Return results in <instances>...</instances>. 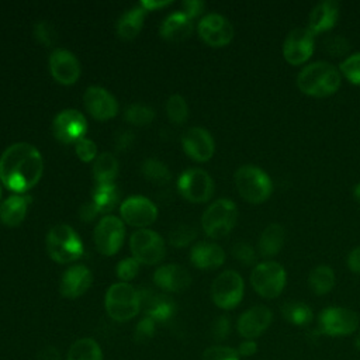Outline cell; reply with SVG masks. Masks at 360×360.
I'll return each mask as SVG.
<instances>
[{"mask_svg": "<svg viewBox=\"0 0 360 360\" xmlns=\"http://www.w3.org/2000/svg\"><path fill=\"white\" fill-rule=\"evenodd\" d=\"M346 264L352 273L360 274V246H356L349 252L346 257Z\"/></svg>", "mask_w": 360, "mask_h": 360, "instance_id": "f907efd6", "label": "cell"}, {"mask_svg": "<svg viewBox=\"0 0 360 360\" xmlns=\"http://www.w3.org/2000/svg\"><path fill=\"white\" fill-rule=\"evenodd\" d=\"M49 72L52 77L65 86L73 84L80 76V65L76 56L66 49H55L49 55Z\"/></svg>", "mask_w": 360, "mask_h": 360, "instance_id": "d6986e66", "label": "cell"}, {"mask_svg": "<svg viewBox=\"0 0 360 360\" xmlns=\"http://www.w3.org/2000/svg\"><path fill=\"white\" fill-rule=\"evenodd\" d=\"M125 236L124 222L114 215L103 217L94 228V243L104 256L115 255L122 246Z\"/></svg>", "mask_w": 360, "mask_h": 360, "instance_id": "7c38bea8", "label": "cell"}, {"mask_svg": "<svg viewBox=\"0 0 360 360\" xmlns=\"http://www.w3.org/2000/svg\"><path fill=\"white\" fill-rule=\"evenodd\" d=\"M273 322V312L266 305H253L243 311L236 321V330L243 339L256 340Z\"/></svg>", "mask_w": 360, "mask_h": 360, "instance_id": "2e32d148", "label": "cell"}, {"mask_svg": "<svg viewBox=\"0 0 360 360\" xmlns=\"http://www.w3.org/2000/svg\"><path fill=\"white\" fill-rule=\"evenodd\" d=\"M46 252L56 263H69L83 256L84 248L77 232L68 224H58L46 235Z\"/></svg>", "mask_w": 360, "mask_h": 360, "instance_id": "277c9868", "label": "cell"}, {"mask_svg": "<svg viewBox=\"0 0 360 360\" xmlns=\"http://www.w3.org/2000/svg\"><path fill=\"white\" fill-rule=\"evenodd\" d=\"M353 198L360 204V183L353 187Z\"/></svg>", "mask_w": 360, "mask_h": 360, "instance_id": "9f6ffc18", "label": "cell"}, {"mask_svg": "<svg viewBox=\"0 0 360 360\" xmlns=\"http://www.w3.org/2000/svg\"><path fill=\"white\" fill-rule=\"evenodd\" d=\"M31 198L24 194H13L0 204V222L7 226H18L25 215Z\"/></svg>", "mask_w": 360, "mask_h": 360, "instance_id": "484cf974", "label": "cell"}, {"mask_svg": "<svg viewBox=\"0 0 360 360\" xmlns=\"http://www.w3.org/2000/svg\"><path fill=\"white\" fill-rule=\"evenodd\" d=\"M155 329H156V322L149 318V316H143L135 326V332H134V340L136 343H145L149 339L153 338L155 335Z\"/></svg>", "mask_w": 360, "mask_h": 360, "instance_id": "7bdbcfd3", "label": "cell"}, {"mask_svg": "<svg viewBox=\"0 0 360 360\" xmlns=\"http://www.w3.org/2000/svg\"><path fill=\"white\" fill-rule=\"evenodd\" d=\"M118 174V160L110 152H103L94 159L93 176L97 184H112Z\"/></svg>", "mask_w": 360, "mask_h": 360, "instance_id": "1f68e13d", "label": "cell"}, {"mask_svg": "<svg viewBox=\"0 0 360 360\" xmlns=\"http://www.w3.org/2000/svg\"><path fill=\"white\" fill-rule=\"evenodd\" d=\"M197 232L190 225H180L170 233V243L176 248L187 246L194 238Z\"/></svg>", "mask_w": 360, "mask_h": 360, "instance_id": "ee69618b", "label": "cell"}, {"mask_svg": "<svg viewBox=\"0 0 360 360\" xmlns=\"http://www.w3.org/2000/svg\"><path fill=\"white\" fill-rule=\"evenodd\" d=\"M139 271V262L134 257H125L117 264V276L122 283L132 280Z\"/></svg>", "mask_w": 360, "mask_h": 360, "instance_id": "f6af8a7d", "label": "cell"}, {"mask_svg": "<svg viewBox=\"0 0 360 360\" xmlns=\"http://www.w3.org/2000/svg\"><path fill=\"white\" fill-rule=\"evenodd\" d=\"M75 150L82 162H91L97 158V146L91 139L82 138L75 143Z\"/></svg>", "mask_w": 360, "mask_h": 360, "instance_id": "bcb514c9", "label": "cell"}, {"mask_svg": "<svg viewBox=\"0 0 360 360\" xmlns=\"http://www.w3.org/2000/svg\"><path fill=\"white\" fill-rule=\"evenodd\" d=\"M183 7H184V14L188 17V18H194L197 15H200L205 7V4L200 0H186L183 3Z\"/></svg>", "mask_w": 360, "mask_h": 360, "instance_id": "c3c4849f", "label": "cell"}, {"mask_svg": "<svg viewBox=\"0 0 360 360\" xmlns=\"http://www.w3.org/2000/svg\"><path fill=\"white\" fill-rule=\"evenodd\" d=\"M323 49L332 56V58H342L346 56L350 51V42L339 34L328 35L323 39Z\"/></svg>", "mask_w": 360, "mask_h": 360, "instance_id": "f35d334b", "label": "cell"}, {"mask_svg": "<svg viewBox=\"0 0 360 360\" xmlns=\"http://www.w3.org/2000/svg\"><path fill=\"white\" fill-rule=\"evenodd\" d=\"M259 346L256 343V340H252V339H243L239 346H238V354L240 357H252L253 354H256Z\"/></svg>", "mask_w": 360, "mask_h": 360, "instance_id": "681fc988", "label": "cell"}, {"mask_svg": "<svg viewBox=\"0 0 360 360\" xmlns=\"http://www.w3.org/2000/svg\"><path fill=\"white\" fill-rule=\"evenodd\" d=\"M245 294V283L235 270H225L215 277L211 285V298L221 309H233L238 307Z\"/></svg>", "mask_w": 360, "mask_h": 360, "instance_id": "9c48e42d", "label": "cell"}, {"mask_svg": "<svg viewBox=\"0 0 360 360\" xmlns=\"http://www.w3.org/2000/svg\"><path fill=\"white\" fill-rule=\"evenodd\" d=\"M129 248L132 257L143 264L159 263L166 253L163 238L152 229H139L131 235Z\"/></svg>", "mask_w": 360, "mask_h": 360, "instance_id": "30bf717a", "label": "cell"}, {"mask_svg": "<svg viewBox=\"0 0 360 360\" xmlns=\"http://www.w3.org/2000/svg\"><path fill=\"white\" fill-rule=\"evenodd\" d=\"M235 186L240 197L250 204H262L273 193L270 176L259 166L242 165L235 172Z\"/></svg>", "mask_w": 360, "mask_h": 360, "instance_id": "3957f363", "label": "cell"}, {"mask_svg": "<svg viewBox=\"0 0 360 360\" xmlns=\"http://www.w3.org/2000/svg\"><path fill=\"white\" fill-rule=\"evenodd\" d=\"M34 360H60V354L58 352L56 347L53 346H45L44 349H41L37 356L34 357Z\"/></svg>", "mask_w": 360, "mask_h": 360, "instance_id": "f5cc1de1", "label": "cell"}, {"mask_svg": "<svg viewBox=\"0 0 360 360\" xmlns=\"http://www.w3.org/2000/svg\"><path fill=\"white\" fill-rule=\"evenodd\" d=\"M97 215H98V211L96 210V207L93 205V202H89V204L82 205V208H80V211H79V217H80V219L84 221V222L93 221Z\"/></svg>", "mask_w": 360, "mask_h": 360, "instance_id": "db71d44e", "label": "cell"}, {"mask_svg": "<svg viewBox=\"0 0 360 360\" xmlns=\"http://www.w3.org/2000/svg\"><path fill=\"white\" fill-rule=\"evenodd\" d=\"M191 263L201 270H212L224 264L225 252L214 242H197L190 252Z\"/></svg>", "mask_w": 360, "mask_h": 360, "instance_id": "cb8c5ba5", "label": "cell"}, {"mask_svg": "<svg viewBox=\"0 0 360 360\" xmlns=\"http://www.w3.org/2000/svg\"><path fill=\"white\" fill-rule=\"evenodd\" d=\"M167 4H169V1H141L139 3V6H142L146 11L148 10H155L158 7H165Z\"/></svg>", "mask_w": 360, "mask_h": 360, "instance_id": "11a10c76", "label": "cell"}, {"mask_svg": "<svg viewBox=\"0 0 360 360\" xmlns=\"http://www.w3.org/2000/svg\"><path fill=\"white\" fill-rule=\"evenodd\" d=\"M155 284L169 292H180L190 287L191 276L180 264L160 266L153 274Z\"/></svg>", "mask_w": 360, "mask_h": 360, "instance_id": "603a6c76", "label": "cell"}, {"mask_svg": "<svg viewBox=\"0 0 360 360\" xmlns=\"http://www.w3.org/2000/svg\"><path fill=\"white\" fill-rule=\"evenodd\" d=\"M287 283V273L283 264L274 260H264L255 264L250 273L253 290L266 300L277 298Z\"/></svg>", "mask_w": 360, "mask_h": 360, "instance_id": "8992f818", "label": "cell"}, {"mask_svg": "<svg viewBox=\"0 0 360 360\" xmlns=\"http://www.w3.org/2000/svg\"><path fill=\"white\" fill-rule=\"evenodd\" d=\"M66 360H104L101 347L91 338H80L72 343Z\"/></svg>", "mask_w": 360, "mask_h": 360, "instance_id": "d6a6232c", "label": "cell"}, {"mask_svg": "<svg viewBox=\"0 0 360 360\" xmlns=\"http://www.w3.org/2000/svg\"><path fill=\"white\" fill-rule=\"evenodd\" d=\"M120 214L127 224L131 226H139L142 229L156 219L158 208L146 197L132 195L121 204Z\"/></svg>", "mask_w": 360, "mask_h": 360, "instance_id": "e0dca14e", "label": "cell"}, {"mask_svg": "<svg viewBox=\"0 0 360 360\" xmlns=\"http://www.w3.org/2000/svg\"><path fill=\"white\" fill-rule=\"evenodd\" d=\"M360 318L357 312L346 307H326L318 315L319 333L330 338H343L359 330Z\"/></svg>", "mask_w": 360, "mask_h": 360, "instance_id": "ba28073f", "label": "cell"}, {"mask_svg": "<svg viewBox=\"0 0 360 360\" xmlns=\"http://www.w3.org/2000/svg\"><path fill=\"white\" fill-rule=\"evenodd\" d=\"M280 312L288 323L298 328L308 326L314 321L312 308L302 301H287L281 305Z\"/></svg>", "mask_w": 360, "mask_h": 360, "instance_id": "4dcf8cb0", "label": "cell"}, {"mask_svg": "<svg viewBox=\"0 0 360 360\" xmlns=\"http://www.w3.org/2000/svg\"><path fill=\"white\" fill-rule=\"evenodd\" d=\"M181 146L184 152L197 162H208L215 150V143L211 134L201 128H188L181 138Z\"/></svg>", "mask_w": 360, "mask_h": 360, "instance_id": "ac0fdd59", "label": "cell"}, {"mask_svg": "<svg viewBox=\"0 0 360 360\" xmlns=\"http://www.w3.org/2000/svg\"><path fill=\"white\" fill-rule=\"evenodd\" d=\"M340 13V4L336 0H322L316 3L308 17V30L316 35L335 27Z\"/></svg>", "mask_w": 360, "mask_h": 360, "instance_id": "7402d4cb", "label": "cell"}, {"mask_svg": "<svg viewBox=\"0 0 360 360\" xmlns=\"http://www.w3.org/2000/svg\"><path fill=\"white\" fill-rule=\"evenodd\" d=\"M34 37L44 46H51L56 41V31L48 21H38L34 25Z\"/></svg>", "mask_w": 360, "mask_h": 360, "instance_id": "60d3db41", "label": "cell"}, {"mask_svg": "<svg viewBox=\"0 0 360 360\" xmlns=\"http://www.w3.org/2000/svg\"><path fill=\"white\" fill-rule=\"evenodd\" d=\"M83 101L90 115L100 121L110 120L118 112V104L114 96L100 86H90L83 96Z\"/></svg>", "mask_w": 360, "mask_h": 360, "instance_id": "ffe728a7", "label": "cell"}, {"mask_svg": "<svg viewBox=\"0 0 360 360\" xmlns=\"http://www.w3.org/2000/svg\"><path fill=\"white\" fill-rule=\"evenodd\" d=\"M141 172L146 180H149L155 184H166V183H169V180L172 177L167 166L163 162L153 159V158L146 159L142 163Z\"/></svg>", "mask_w": 360, "mask_h": 360, "instance_id": "e575fe53", "label": "cell"}, {"mask_svg": "<svg viewBox=\"0 0 360 360\" xmlns=\"http://www.w3.org/2000/svg\"><path fill=\"white\" fill-rule=\"evenodd\" d=\"M159 31L162 38L166 41L179 42L190 37L193 31V22L191 18H188L183 11H176L163 20Z\"/></svg>", "mask_w": 360, "mask_h": 360, "instance_id": "d4e9b609", "label": "cell"}, {"mask_svg": "<svg viewBox=\"0 0 360 360\" xmlns=\"http://www.w3.org/2000/svg\"><path fill=\"white\" fill-rule=\"evenodd\" d=\"M166 112L172 122L183 124L188 117V107L180 94H173L166 101Z\"/></svg>", "mask_w": 360, "mask_h": 360, "instance_id": "74e56055", "label": "cell"}, {"mask_svg": "<svg viewBox=\"0 0 360 360\" xmlns=\"http://www.w3.org/2000/svg\"><path fill=\"white\" fill-rule=\"evenodd\" d=\"M120 198L117 187L112 184H97L91 194V202L98 214H107L112 211Z\"/></svg>", "mask_w": 360, "mask_h": 360, "instance_id": "836d02e7", "label": "cell"}, {"mask_svg": "<svg viewBox=\"0 0 360 360\" xmlns=\"http://www.w3.org/2000/svg\"><path fill=\"white\" fill-rule=\"evenodd\" d=\"M197 31L200 38L214 48L225 46L233 38V27L231 21L218 13L204 15L197 25Z\"/></svg>", "mask_w": 360, "mask_h": 360, "instance_id": "9a60e30c", "label": "cell"}, {"mask_svg": "<svg viewBox=\"0 0 360 360\" xmlns=\"http://www.w3.org/2000/svg\"><path fill=\"white\" fill-rule=\"evenodd\" d=\"M42 170V156L31 143H13L0 156V180L15 194L32 188L39 181Z\"/></svg>", "mask_w": 360, "mask_h": 360, "instance_id": "6da1fadb", "label": "cell"}, {"mask_svg": "<svg viewBox=\"0 0 360 360\" xmlns=\"http://www.w3.org/2000/svg\"><path fill=\"white\" fill-rule=\"evenodd\" d=\"M0 198H1V187H0Z\"/></svg>", "mask_w": 360, "mask_h": 360, "instance_id": "680465c9", "label": "cell"}, {"mask_svg": "<svg viewBox=\"0 0 360 360\" xmlns=\"http://www.w3.org/2000/svg\"><path fill=\"white\" fill-rule=\"evenodd\" d=\"M142 304L145 305V316L152 318L155 322L169 321L176 312L174 302L166 295L152 292H149L145 297L141 295V305Z\"/></svg>", "mask_w": 360, "mask_h": 360, "instance_id": "4316f807", "label": "cell"}, {"mask_svg": "<svg viewBox=\"0 0 360 360\" xmlns=\"http://www.w3.org/2000/svg\"><path fill=\"white\" fill-rule=\"evenodd\" d=\"M238 219V208L229 198L214 201L202 214L201 225L210 238L219 239L226 236L235 226Z\"/></svg>", "mask_w": 360, "mask_h": 360, "instance_id": "52a82bcc", "label": "cell"}, {"mask_svg": "<svg viewBox=\"0 0 360 360\" xmlns=\"http://www.w3.org/2000/svg\"><path fill=\"white\" fill-rule=\"evenodd\" d=\"M146 10L142 6H135L127 10L117 21V35L121 39H134L141 31L145 20Z\"/></svg>", "mask_w": 360, "mask_h": 360, "instance_id": "f1b7e54d", "label": "cell"}, {"mask_svg": "<svg viewBox=\"0 0 360 360\" xmlns=\"http://www.w3.org/2000/svg\"><path fill=\"white\" fill-rule=\"evenodd\" d=\"M340 75L352 84L360 86V52L346 56L339 63Z\"/></svg>", "mask_w": 360, "mask_h": 360, "instance_id": "8d00e7d4", "label": "cell"}, {"mask_svg": "<svg viewBox=\"0 0 360 360\" xmlns=\"http://www.w3.org/2000/svg\"><path fill=\"white\" fill-rule=\"evenodd\" d=\"M132 143H134V134L131 131H121L120 134H117V138H115L117 149L120 150L128 149L132 146Z\"/></svg>", "mask_w": 360, "mask_h": 360, "instance_id": "816d5d0a", "label": "cell"}, {"mask_svg": "<svg viewBox=\"0 0 360 360\" xmlns=\"http://www.w3.org/2000/svg\"><path fill=\"white\" fill-rule=\"evenodd\" d=\"M342 83L339 69L325 60L312 62L304 66L297 76V86L301 93L323 98L335 94Z\"/></svg>", "mask_w": 360, "mask_h": 360, "instance_id": "7a4b0ae2", "label": "cell"}, {"mask_svg": "<svg viewBox=\"0 0 360 360\" xmlns=\"http://www.w3.org/2000/svg\"><path fill=\"white\" fill-rule=\"evenodd\" d=\"M180 194L190 202H205L214 194V181L202 169H188L177 180Z\"/></svg>", "mask_w": 360, "mask_h": 360, "instance_id": "8fae6325", "label": "cell"}, {"mask_svg": "<svg viewBox=\"0 0 360 360\" xmlns=\"http://www.w3.org/2000/svg\"><path fill=\"white\" fill-rule=\"evenodd\" d=\"M231 332V319L226 315H219L215 318L211 326V335L217 342H222L229 336Z\"/></svg>", "mask_w": 360, "mask_h": 360, "instance_id": "7dc6e473", "label": "cell"}, {"mask_svg": "<svg viewBox=\"0 0 360 360\" xmlns=\"http://www.w3.org/2000/svg\"><path fill=\"white\" fill-rule=\"evenodd\" d=\"M202 360H240L238 350L231 346L214 345L207 347L201 356Z\"/></svg>", "mask_w": 360, "mask_h": 360, "instance_id": "ab89813d", "label": "cell"}, {"mask_svg": "<svg viewBox=\"0 0 360 360\" xmlns=\"http://www.w3.org/2000/svg\"><path fill=\"white\" fill-rule=\"evenodd\" d=\"M52 132L62 143H76L87 132L84 115L73 108L60 111L52 121Z\"/></svg>", "mask_w": 360, "mask_h": 360, "instance_id": "5bb4252c", "label": "cell"}, {"mask_svg": "<svg viewBox=\"0 0 360 360\" xmlns=\"http://www.w3.org/2000/svg\"><path fill=\"white\" fill-rule=\"evenodd\" d=\"M232 256L245 266H252L256 263V250L248 242H238L232 246Z\"/></svg>", "mask_w": 360, "mask_h": 360, "instance_id": "b9f144b4", "label": "cell"}, {"mask_svg": "<svg viewBox=\"0 0 360 360\" xmlns=\"http://www.w3.org/2000/svg\"><path fill=\"white\" fill-rule=\"evenodd\" d=\"M155 118V110L142 103H134L125 110V120L132 125H146Z\"/></svg>", "mask_w": 360, "mask_h": 360, "instance_id": "d590c367", "label": "cell"}, {"mask_svg": "<svg viewBox=\"0 0 360 360\" xmlns=\"http://www.w3.org/2000/svg\"><path fill=\"white\" fill-rule=\"evenodd\" d=\"M104 307L108 316L117 322H125L138 315L141 309V295L128 283L110 285L104 297Z\"/></svg>", "mask_w": 360, "mask_h": 360, "instance_id": "5b68a950", "label": "cell"}, {"mask_svg": "<svg viewBox=\"0 0 360 360\" xmlns=\"http://www.w3.org/2000/svg\"><path fill=\"white\" fill-rule=\"evenodd\" d=\"M354 347L360 352V329L357 330V333L354 336Z\"/></svg>", "mask_w": 360, "mask_h": 360, "instance_id": "6f0895ef", "label": "cell"}, {"mask_svg": "<svg viewBox=\"0 0 360 360\" xmlns=\"http://www.w3.org/2000/svg\"><path fill=\"white\" fill-rule=\"evenodd\" d=\"M315 35L304 27L291 30L283 44V56L292 66L307 62L315 49Z\"/></svg>", "mask_w": 360, "mask_h": 360, "instance_id": "4fadbf2b", "label": "cell"}, {"mask_svg": "<svg viewBox=\"0 0 360 360\" xmlns=\"http://www.w3.org/2000/svg\"><path fill=\"white\" fill-rule=\"evenodd\" d=\"M93 274L84 264L69 267L60 278V294L66 298H77L83 295L91 285Z\"/></svg>", "mask_w": 360, "mask_h": 360, "instance_id": "44dd1931", "label": "cell"}, {"mask_svg": "<svg viewBox=\"0 0 360 360\" xmlns=\"http://www.w3.org/2000/svg\"><path fill=\"white\" fill-rule=\"evenodd\" d=\"M284 239H285V231H284L283 225L277 224V222L269 224L263 229V232L259 238V242H257L259 253L263 257H274L283 249Z\"/></svg>", "mask_w": 360, "mask_h": 360, "instance_id": "83f0119b", "label": "cell"}, {"mask_svg": "<svg viewBox=\"0 0 360 360\" xmlns=\"http://www.w3.org/2000/svg\"><path fill=\"white\" fill-rule=\"evenodd\" d=\"M336 283L335 271L330 266L319 264L314 267L308 274V285L309 290L315 295H326L329 294Z\"/></svg>", "mask_w": 360, "mask_h": 360, "instance_id": "f546056e", "label": "cell"}]
</instances>
